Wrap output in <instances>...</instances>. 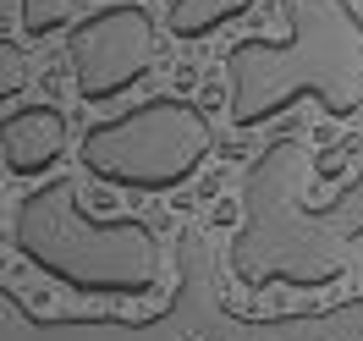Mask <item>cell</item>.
Masks as SVG:
<instances>
[{"label":"cell","instance_id":"ba28073f","mask_svg":"<svg viewBox=\"0 0 363 341\" xmlns=\"http://www.w3.org/2000/svg\"><path fill=\"white\" fill-rule=\"evenodd\" d=\"M6 143V171L11 177H39L55 160L67 155V116L55 105H23V111H6L0 127Z\"/></svg>","mask_w":363,"mask_h":341},{"label":"cell","instance_id":"6da1fadb","mask_svg":"<svg viewBox=\"0 0 363 341\" xmlns=\"http://www.w3.org/2000/svg\"><path fill=\"white\" fill-rule=\"evenodd\" d=\"M286 39H242L226 50L231 127H259L314 94L325 116L363 111V17L352 0H281Z\"/></svg>","mask_w":363,"mask_h":341},{"label":"cell","instance_id":"30bf717a","mask_svg":"<svg viewBox=\"0 0 363 341\" xmlns=\"http://www.w3.org/2000/svg\"><path fill=\"white\" fill-rule=\"evenodd\" d=\"M308 220H314L319 231L341 237V242H358V237H363V165H358V177L341 187L330 204H308Z\"/></svg>","mask_w":363,"mask_h":341},{"label":"cell","instance_id":"3957f363","mask_svg":"<svg viewBox=\"0 0 363 341\" xmlns=\"http://www.w3.org/2000/svg\"><path fill=\"white\" fill-rule=\"evenodd\" d=\"M17 253L50 281L89 297H149L160 281V237L143 220H94L72 177L33 187L17 204Z\"/></svg>","mask_w":363,"mask_h":341},{"label":"cell","instance_id":"8fae6325","mask_svg":"<svg viewBox=\"0 0 363 341\" xmlns=\"http://www.w3.org/2000/svg\"><path fill=\"white\" fill-rule=\"evenodd\" d=\"M72 11H77V0H17V17H23L28 39H45L55 28H67Z\"/></svg>","mask_w":363,"mask_h":341},{"label":"cell","instance_id":"9c48e42d","mask_svg":"<svg viewBox=\"0 0 363 341\" xmlns=\"http://www.w3.org/2000/svg\"><path fill=\"white\" fill-rule=\"evenodd\" d=\"M248 6H253V0H171V11H165V28H171V39L193 45V39L215 33L220 23L242 17Z\"/></svg>","mask_w":363,"mask_h":341},{"label":"cell","instance_id":"5b68a950","mask_svg":"<svg viewBox=\"0 0 363 341\" xmlns=\"http://www.w3.org/2000/svg\"><path fill=\"white\" fill-rule=\"evenodd\" d=\"M215 286V253L204 231H182L177 242V297L149 319H50L28 308L17 286H0V341H204Z\"/></svg>","mask_w":363,"mask_h":341},{"label":"cell","instance_id":"8992f818","mask_svg":"<svg viewBox=\"0 0 363 341\" xmlns=\"http://www.w3.org/2000/svg\"><path fill=\"white\" fill-rule=\"evenodd\" d=\"M67 55H72V72H77V94L89 105H105V99L127 94L149 72V61H155V17L133 0H116V6L94 11L83 23H72Z\"/></svg>","mask_w":363,"mask_h":341},{"label":"cell","instance_id":"7c38bea8","mask_svg":"<svg viewBox=\"0 0 363 341\" xmlns=\"http://www.w3.org/2000/svg\"><path fill=\"white\" fill-rule=\"evenodd\" d=\"M0 61H6V77H0V83H6V99H17V77H23V50H17V39H11V33L0 39Z\"/></svg>","mask_w":363,"mask_h":341},{"label":"cell","instance_id":"7a4b0ae2","mask_svg":"<svg viewBox=\"0 0 363 341\" xmlns=\"http://www.w3.org/2000/svg\"><path fill=\"white\" fill-rule=\"evenodd\" d=\"M308 143L303 138H275L264 155L253 160L248 182H242V226L231 237V275L264 292L275 281L286 286H330L352 264V242H341L330 231H319L303 204L308 182Z\"/></svg>","mask_w":363,"mask_h":341},{"label":"cell","instance_id":"277c9868","mask_svg":"<svg viewBox=\"0 0 363 341\" xmlns=\"http://www.w3.org/2000/svg\"><path fill=\"white\" fill-rule=\"evenodd\" d=\"M209 149H215L209 116L193 99H177V94H160V99H143L127 116L94 121L77 143L89 177H99L111 187H133V193L182 187L204 165Z\"/></svg>","mask_w":363,"mask_h":341},{"label":"cell","instance_id":"52a82bcc","mask_svg":"<svg viewBox=\"0 0 363 341\" xmlns=\"http://www.w3.org/2000/svg\"><path fill=\"white\" fill-rule=\"evenodd\" d=\"M204 341H363V292L336 303V308L264 314V319H237L215 297L204 319Z\"/></svg>","mask_w":363,"mask_h":341}]
</instances>
